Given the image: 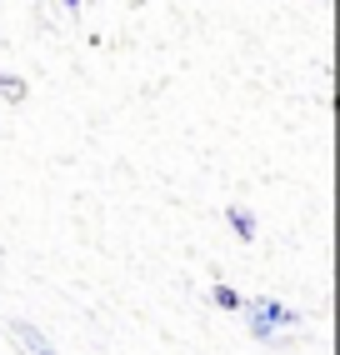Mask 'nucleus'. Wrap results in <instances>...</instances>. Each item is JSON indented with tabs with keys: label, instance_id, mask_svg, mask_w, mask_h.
Returning <instances> with one entry per match:
<instances>
[{
	"label": "nucleus",
	"instance_id": "obj_1",
	"mask_svg": "<svg viewBox=\"0 0 340 355\" xmlns=\"http://www.w3.org/2000/svg\"><path fill=\"white\" fill-rule=\"evenodd\" d=\"M240 315H246V330L255 340L265 345H280L290 330H300L305 315L296 311V305H285V300H271V295H250V300H240Z\"/></svg>",
	"mask_w": 340,
	"mask_h": 355
},
{
	"label": "nucleus",
	"instance_id": "obj_2",
	"mask_svg": "<svg viewBox=\"0 0 340 355\" xmlns=\"http://www.w3.org/2000/svg\"><path fill=\"white\" fill-rule=\"evenodd\" d=\"M6 336L15 340V350H26V355H60L56 345H51V336H45L40 325H31V320H6Z\"/></svg>",
	"mask_w": 340,
	"mask_h": 355
},
{
	"label": "nucleus",
	"instance_id": "obj_3",
	"mask_svg": "<svg viewBox=\"0 0 340 355\" xmlns=\"http://www.w3.org/2000/svg\"><path fill=\"white\" fill-rule=\"evenodd\" d=\"M226 220H230V230L240 241H255V210L250 205H226Z\"/></svg>",
	"mask_w": 340,
	"mask_h": 355
},
{
	"label": "nucleus",
	"instance_id": "obj_4",
	"mask_svg": "<svg viewBox=\"0 0 340 355\" xmlns=\"http://www.w3.org/2000/svg\"><path fill=\"white\" fill-rule=\"evenodd\" d=\"M0 101H6V105H20V101H26V80L0 70Z\"/></svg>",
	"mask_w": 340,
	"mask_h": 355
},
{
	"label": "nucleus",
	"instance_id": "obj_5",
	"mask_svg": "<svg viewBox=\"0 0 340 355\" xmlns=\"http://www.w3.org/2000/svg\"><path fill=\"white\" fill-rule=\"evenodd\" d=\"M210 300L221 305V311H240V300H246V295L230 291V286H210Z\"/></svg>",
	"mask_w": 340,
	"mask_h": 355
},
{
	"label": "nucleus",
	"instance_id": "obj_6",
	"mask_svg": "<svg viewBox=\"0 0 340 355\" xmlns=\"http://www.w3.org/2000/svg\"><path fill=\"white\" fill-rule=\"evenodd\" d=\"M60 6H65V10H80V0H60Z\"/></svg>",
	"mask_w": 340,
	"mask_h": 355
}]
</instances>
